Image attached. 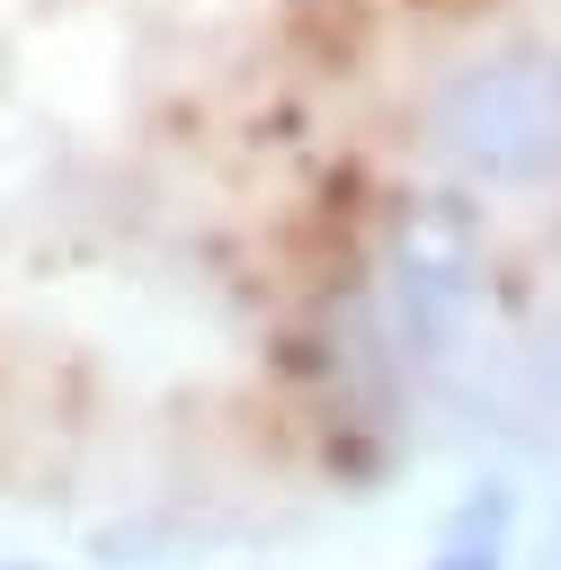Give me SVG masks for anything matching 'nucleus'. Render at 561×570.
<instances>
[{"label": "nucleus", "mask_w": 561, "mask_h": 570, "mask_svg": "<svg viewBox=\"0 0 561 570\" xmlns=\"http://www.w3.org/2000/svg\"><path fill=\"white\" fill-rule=\"evenodd\" d=\"M9 570H45V561H9Z\"/></svg>", "instance_id": "obj_4"}, {"label": "nucleus", "mask_w": 561, "mask_h": 570, "mask_svg": "<svg viewBox=\"0 0 561 570\" xmlns=\"http://www.w3.org/2000/svg\"><path fill=\"white\" fill-rule=\"evenodd\" d=\"M508 525H516V490L508 481H481L445 517V534H436V552L419 570H508Z\"/></svg>", "instance_id": "obj_3"}, {"label": "nucleus", "mask_w": 561, "mask_h": 570, "mask_svg": "<svg viewBox=\"0 0 561 570\" xmlns=\"http://www.w3.org/2000/svg\"><path fill=\"white\" fill-rule=\"evenodd\" d=\"M472 267H481L472 205H463V196H410L401 223H392V294H401V330H410L419 347H436V338L463 321Z\"/></svg>", "instance_id": "obj_2"}, {"label": "nucleus", "mask_w": 561, "mask_h": 570, "mask_svg": "<svg viewBox=\"0 0 561 570\" xmlns=\"http://www.w3.org/2000/svg\"><path fill=\"white\" fill-rule=\"evenodd\" d=\"M427 142L463 169V178H534L561 151V53L543 45H508L463 62L436 98H427Z\"/></svg>", "instance_id": "obj_1"}]
</instances>
